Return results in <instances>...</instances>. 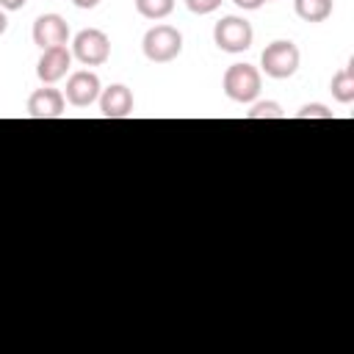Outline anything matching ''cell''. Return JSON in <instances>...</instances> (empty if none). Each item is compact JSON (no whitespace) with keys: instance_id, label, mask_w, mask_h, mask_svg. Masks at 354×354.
<instances>
[{"instance_id":"e0dca14e","label":"cell","mask_w":354,"mask_h":354,"mask_svg":"<svg viewBox=\"0 0 354 354\" xmlns=\"http://www.w3.org/2000/svg\"><path fill=\"white\" fill-rule=\"evenodd\" d=\"M232 3H235L238 8H243V11H257L266 0H232Z\"/></svg>"},{"instance_id":"8fae6325","label":"cell","mask_w":354,"mask_h":354,"mask_svg":"<svg viewBox=\"0 0 354 354\" xmlns=\"http://www.w3.org/2000/svg\"><path fill=\"white\" fill-rule=\"evenodd\" d=\"M329 91H332V97H335L340 105L354 102V64H346L340 72L332 75Z\"/></svg>"},{"instance_id":"ba28073f","label":"cell","mask_w":354,"mask_h":354,"mask_svg":"<svg viewBox=\"0 0 354 354\" xmlns=\"http://www.w3.org/2000/svg\"><path fill=\"white\" fill-rule=\"evenodd\" d=\"M64 108H66V97H64V91L53 88V86H41L28 97L30 119H58V116H64Z\"/></svg>"},{"instance_id":"7c38bea8","label":"cell","mask_w":354,"mask_h":354,"mask_svg":"<svg viewBox=\"0 0 354 354\" xmlns=\"http://www.w3.org/2000/svg\"><path fill=\"white\" fill-rule=\"evenodd\" d=\"M293 8L304 22H324L332 14V0H293Z\"/></svg>"},{"instance_id":"277c9868","label":"cell","mask_w":354,"mask_h":354,"mask_svg":"<svg viewBox=\"0 0 354 354\" xmlns=\"http://www.w3.org/2000/svg\"><path fill=\"white\" fill-rule=\"evenodd\" d=\"M252 39H254V30H252L249 19L235 17V14L218 19L213 28V41L224 53H243L252 47Z\"/></svg>"},{"instance_id":"52a82bcc","label":"cell","mask_w":354,"mask_h":354,"mask_svg":"<svg viewBox=\"0 0 354 354\" xmlns=\"http://www.w3.org/2000/svg\"><path fill=\"white\" fill-rule=\"evenodd\" d=\"M33 41L41 50L50 47H66L69 44V25L61 14H41L33 22Z\"/></svg>"},{"instance_id":"3957f363","label":"cell","mask_w":354,"mask_h":354,"mask_svg":"<svg viewBox=\"0 0 354 354\" xmlns=\"http://www.w3.org/2000/svg\"><path fill=\"white\" fill-rule=\"evenodd\" d=\"M141 50L152 64H169L183 53V33L171 25H155L144 33Z\"/></svg>"},{"instance_id":"ffe728a7","label":"cell","mask_w":354,"mask_h":354,"mask_svg":"<svg viewBox=\"0 0 354 354\" xmlns=\"http://www.w3.org/2000/svg\"><path fill=\"white\" fill-rule=\"evenodd\" d=\"M6 28H8V17H6V11L0 8V36L6 33Z\"/></svg>"},{"instance_id":"2e32d148","label":"cell","mask_w":354,"mask_h":354,"mask_svg":"<svg viewBox=\"0 0 354 354\" xmlns=\"http://www.w3.org/2000/svg\"><path fill=\"white\" fill-rule=\"evenodd\" d=\"M185 6L191 14H210L221 6V0H185Z\"/></svg>"},{"instance_id":"7a4b0ae2","label":"cell","mask_w":354,"mask_h":354,"mask_svg":"<svg viewBox=\"0 0 354 354\" xmlns=\"http://www.w3.org/2000/svg\"><path fill=\"white\" fill-rule=\"evenodd\" d=\"M221 86L232 102H254L263 86V77H260V69L252 64H232L227 66Z\"/></svg>"},{"instance_id":"9c48e42d","label":"cell","mask_w":354,"mask_h":354,"mask_svg":"<svg viewBox=\"0 0 354 354\" xmlns=\"http://www.w3.org/2000/svg\"><path fill=\"white\" fill-rule=\"evenodd\" d=\"M69 66H72V53L66 47H50V50H41V58L36 64V75L44 86H53L61 77H66Z\"/></svg>"},{"instance_id":"5bb4252c","label":"cell","mask_w":354,"mask_h":354,"mask_svg":"<svg viewBox=\"0 0 354 354\" xmlns=\"http://www.w3.org/2000/svg\"><path fill=\"white\" fill-rule=\"evenodd\" d=\"M282 116H285V111H282V105H279V102H274V100L254 102V105H252V111L246 113V119H282Z\"/></svg>"},{"instance_id":"ac0fdd59","label":"cell","mask_w":354,"mask_h":354,"mask_svg":"<svg viewBox=\"0 0 354 354\" xmlns=\"http://www.w3.org/2000/svg\"><path fill=\"white\" fill-rule=\"evenodd\" d=\"M25 3H28V0H0V8H3V11H19Z\"/></svg>"},{"instance_id":"44dd1931","label":"cell","mask_w":354,"mask_h":354,"mask_svg":"<svg viewBox=\"0 0 354 354\" xmlns=\"http://www.w3.org/2000/svg\"><path fill=\"white\" fill-rule=\"evenodd\" d=\"M266 3H268V0H266Z\"/></svg>"},{"instance_id":"6da1fadb","label":"cell","mask_w":354,"mask_h":354,"mask_svg":"<svg viewBox=\"0 0 354 354\" xmlns=\"http://www.w3.org/2000/svg\"><path fill=\"white\" fill-rule=\"evenodd\" d=\"M299 64H301V53L290 39H277L266 44V50L260 53V69L274 80L293 77Z\"/></svg>"},{"instance_id":"30bf717a","label":"cell","mask_w":354,"mask_h":354,"mask_svg":"<svg viewBox=\"0 0 354 354\" xmlns=\"http://www.w3.org/2000/svg\"><path fill=\"white\" fill-rule=\"evenodd\" d=\"M133 91L124 83H113L100 91V111L105 119H127L133 113Z\"/></svg>"},{"instance_id":"5b68a950","label":"cell","mask_w":354,"mask_h":354,"mask_svg":"<svg viewBox=\"0 0 354 354\" xmlns=\"http://www.w3.org/2000/svg\"><path fill=\"white\" fill-rule=\"evenodd\" d=\"M72 58H77L83 66H100L111 58V39L100 28H83L72 39Z\"/></svg>"},{"instance_id":"d6986e66","label":"cell","mask_w":354,"mask_h":354,"mask_svg":"<svg viewBox=\"0 0 354 354\" xmlns=\"http://www.w3.org/2000/svg\"><path fill=\"white\" fill-rule=\"evenodd\" d=\"M72 3H75L77 8H94V6L100 3V0H72Z\"/></svg>"},{"instance_id":"8992f818","label":"cell","mask_w":354,"mask_h":354,"mask_svg":"<svg viewBox=\"0 0 354 354\" xmlns=\"http://www.w3.org/2000/svg\"><path fill=\"white\" fill-rule=\"evenodd\" d=\"M100 91H102L100 77H97L94 72H88V69H80V72H72V75H69L64 97H66V102L75 105V108H88L91 102L100 100Z\"/></svg>"},{"instance_id":"9a60e30c","label":"cell","mask_w":354,"mask_h":354,"mask_svg":"<svg viewBox=\"0 0 354 354\" xmlns=\"http://www.w3.org/2000/svg\"><path fill=\"white\" fill-rule=\"evenodd\" d=\"M296 119H332V111L326 105H321V102H310V105H301Z\"/></svg>"},{"instance_id":"4fadbf2b","label":"cell","mask_w":354,"mask_h":354,"mask_svg":"<svg viewBox=\"0 0 354 354\" xmlns=\"http://www.w3.org/2000/svg\"><path fill=\"white\" fill-rule=\"evenodd\" d=\"M136 11L147 19H163L174 11V0H136Z\"/></svg>"}]
</instances>
